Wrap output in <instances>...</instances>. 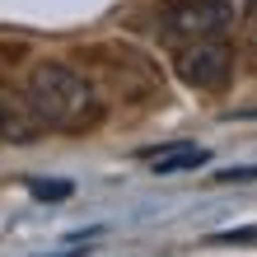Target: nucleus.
Listing matches in <instances>:
<instances>
[{"label":"nucleus","instance_id":"f257e3e1","mask_svg":"<svg viewBox=\"0 0 257 257\" xmlns=\"http://www.w3.org/2000/svg\"><path fill=\"white\" fill-rule=\"evenodd\" d=\"M24 98L47 131H89L103 122V98L94 80L70 61H38L24 80Z\"/></svg>","mask_w":257,"mask_h":257},{"label":"nucleus","instance_id":"f03ea898","mask_svg":"<svg viewBox=\"0 0 257 257\" xmlns=\"http://www.w3.org/2000/svg\"><path fill=\"white\" fill-rule=\"evenodd\" d=\"M238 19L234 0H159L155 28L169 47H183V42L210 38V33H229Z\"/></svg>","mask_w":257,"mask_h":257},{"label":"nucleus","instance_id":"7ed1b4c3","mask_svg":"<svg viewBox=\"0 0 257 257\" xmlns=\"http://www.w3.org/2000/svg\"><path fill=\"white\" fill-rule=\"evenodd\" d=\"M234 66H238V52L224 33H210V38H196V42H183L173 52V70L178 80L201 89V94H220V89L234 84Z\"/></svg>","mask_w":257,"mask_h":257},{"label":"nucleus","instance_id":"20e7f679","mask_svg":"<svg viewBox=\"0 0 257 257\" xmlns=\"http://www.w3.org/2000/svg\"><path fill=\"white\" fill-rule=\"evenodd\" d=\"M47 131L38 122V112L28 108V98H14L0 89V141H10V145H28V141H38V136Z\"/></svg>","mask_w":257,"mask_h":257},{"label":"nucleus","instance_id":"39448f33","mask_svg":"<svg viewBox=\"0 0 257 257\" xmlns=\"http://www.w3.org/2000/svg\"><path fill=\"white\" fill-rule=\"evenodd\" d=\"M201 164H206V150L183 145V150H169V159H155V169L159 173H178V169H201Z\"/></svg>","mask_w":257,"mask_h":257},{"label":"nucleus","instance_id":"423d86ee","mask_svg":"<svg viewBox=\"0 0 257 257\" xmlns=\"http://www.w3.org/2000/svg\"><path fill=\"white\" fill-rule=\"evenodd\" d=\"M28 187H33V196H38V201H66V196L75 192L66 178H52V183H47V178H33Z\"/></svg>","mask_w":257,"mask_h":257},{"label":"nucleus","instance_id":"0eeeda50","mask_svg":"<svg viewBox=\"0 0 257 257\" xmlns=\"http://www.w3.org/2000/svg\"><path fill=\"white\" fill-rule=\"evenodd\" d=\"M243 47H248V61L257 66V0L243 5Z\"/></svg>","mask_w":257,"mask_h":257},{"label":"nucleus","instance_id":"6e6552de","mask_svg":"<svg viewBox=\"0 0 257 257\" xmlns=\"http://www.w3.org/2000/svg\"><path fill=\"white\" fill-rule=\"evenodd\" d=\"M243 238H257V224H252V229H234V234H220L215 243H243Z\"/></svg>","mask_w":257,"mask_h":257},{"label":"nucleus","instance_id":"1a4fd4ad","mask_svg":"<svg viewBox=\"0 0 257 257\" xmlns=\"http://www.w3.org/2000/svg\"><path fill=\"white\" fill-rule=\"evenodd\" d=\"M220 178H224V183H234V178H257V169H224Z\"/></svg>","mask_w":257,"mask_h":257}]
</instances>
